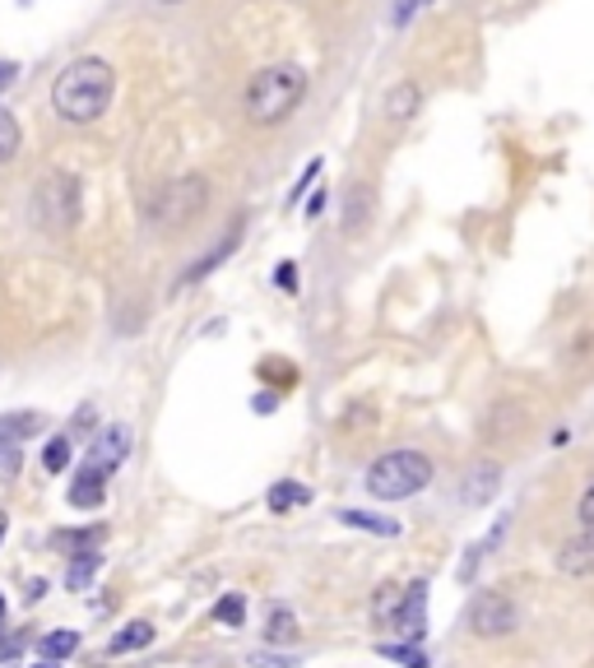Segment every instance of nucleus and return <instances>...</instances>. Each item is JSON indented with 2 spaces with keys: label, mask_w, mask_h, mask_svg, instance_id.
<instances>
[{
  "label": "nucleus",
  "mask_w": 594,
  "mask_h": 668,
  "mask_svg": "<svg viewBox=\"0 0 594 668\" xmlns=\"http://www.w3.org/2000/svg\"><path fill=\"white\" fill-rule=\"evenodd\" d=\"M98 566H103V557H98L93 548H84V553H75L70 572H66V585H70V589H84V585L98 576Z\"/></svg>",
  "instance_id": "f3484780"
},
{
  "label": "nucleus",
  "mask_w": 594,
  "mask_h": 668,
  "mask_svg": "<svg viewBox=\"0 0 594 668\" xmlns=\"http://www.w3.org/2000/svg\"><path fill=\"white\" fill-rule=\"evenodd\" d=\"M419 107H423V89L404 80V84H395V89L386 93V107H381V112H386V122H390V126H404Z\"/></svg>",
  "instance_id": "ddd939ff"
},
{
  "label": "nucleus",
  "mask_w": 594,
  "mask_h": 668,
  "mask_svg": "<svg viewBox=\"0 0 594 668\" xmlns=\"http://www.w3.org/2000/svg\"><path fill=\"white\" fill-rule=\"evenodd\" d=\"M37 650H43V659H56V664H61V659H70V655L79 650V632H66V626H61V632L43 636V645H37Z\"/></svg>",
  "instance_id": "aec40b11"
},
{
  "label": "nucleus",
  "mask_w": 594,
  "mask_h": 668,
  "mask_svg": "<svg viewBox=\"0 0 594 668\" xmlns=\"http://www.w3.org/2000/svg\"><path fill=\"white\" fill-rule=\"evenodd\" d=\"M297 502H307V487H297L293 479H284V483L270 487V510H288V506H297Z\"/></svg>",
  "instance_id": "5701e85b"
},
{
  "label": "nucleus",
  "mask_w": 594,
  "mask_h": 668,
  "mask_svg": "<svg viewBox=\"0 0 594 668\" xmlns=\"http://www.w3.org/2000/svg\"><path fill=\"white\" fill-rule=\"evenodd\" d=\"M558 572H562V576H576V580H590V576H594V534L567 539V543L558 548Z\"/></svg>",
  "instance_id": "6e6552de"
},
{
  "label": "nucleus",
  "mask_w": 594,
  "mask_h": 668,
  "mask_svg": "<svg viewBox=\"0 0 594 668\" xmlns=\"http://www.w3.org/2000/svg\"><path fill=\"white\" fill-rule=\"evenodd\" d=\"M307 97V70L302 66H265L247 84V116L255 126H279L302 107Z\"/></svg>",
  "instance_id": "f03ea898"
},
{
  "label": "nucleus",
  "mask_w": 594,
  "mask_h": 668,
  "mask_svg": "<svg viewBox=\"0 0 594 668\" xmlns=\"http://www.w3.org/2000/svg\"><path fill=\"white\" fill-rule=\"evenodd\" d=\"M400 618H404V589L395 580H386L372 595V622L381 626V632H400Z\"/></svg>",
  "instance_id": "1a4fd4ad"
},
{
  "label": "nucleus",
  "mask_w": 594,
  "mask_h": 668,
  "mask_svg": "<svg viewBox=\"0 0 594 668\" xmlns=\"http://www.w3.org/2000/svg\"><path fill=\"white\" fill-rule=\"evenodd\" d=\"M209 200V186H205V176H182V182H172L158 191V200H153V219L163 223V228H182L191 223L195 214L205 209Z\"/></svg>",
  "instance_id": "423d86ee"
},
{
  "label": "nucleus",
  "mask_w": 594,
  "mask_h": 668,
  "mask_svg": "<svg viewBox=\"0 0 594 668\" xmlns=\"http://www.w3.org/2000/svg\"><path fill=\"white\" fill-rule=\"evenodd\" d=\"M576 516H581V525H585V534H594V483L585 487V497H581V506H576Z\"/></svg>",
  "instance_id": "cd10ccee"
},
{
  "label": "nucleus",
  "mask_w": 594,
  "mask_h": 668,
  "mask_svg": "<svg viewBox=\"0 0 594 668\" xmlns=\"http://www.w3.org/2000/svg\"><path fill=\"white\" fill-rule=\"evenodd\" d=\"M498 487H502V464H492V460H479L465 474V487H460V497L469 502V506H483V502H492L498 497Z\"/></svg>",
  "instance_id": "0eeeda50"
},
{
  "label": "nucleus",
  "mask_w": 594,
  "mask_h": 668,
  "mask_svg": "<svg viewBox=\"0 0 594 668\" xmlns=\"http://www.w3.org/2000/svg\"><path fill=\"white\" fill-rule=\"evenodd\" d=\"M0 618H5V595H0Z\"/></svg>",
  "instance_id": "e433bc0d"
},
{
  "label": "nucleus",
  "mask_w": 594,
  "mask_h": 668,
  "mask_svg": "<svg viewBox=\"0 0 594 668\" xmlns=\"http://www.w3.org/2000/svg\"><path fill=\"white\" fill-rule=\"evenodd\" d=\"M70 460H75V446H70V437H52V441H47V450H43V469H47V474H66Z\"/></svg>",
  "instance_id": "412c9836"
},
{
  "label": "nucleus",
  "mask_w": 594,
  "mask_h": 668,
  "mask_svg": "<svg viewBox=\"0 0 594 668\" xmlns=\"http://www.w3.org/2000/svg\"><path fill=\"white\" fill-rule=\"evenodd\" d=\"M126 456H130V427H126V423H112V427L103 431V437L93 441V464H98V469H107V474H112V469L122 464Z\"/></svg>",
  "instance_id": "9d476101"
},
{
  "label": "nucleus",
  "mask_w": 594,
  "mask_h": 668,
  "mask_svg": "<svg viewBox=\"0 0 594 668\" xmlns=\"http://www.w3.org/2000/svg\"><path fill=\"white\" fill-rule=\"evenodd\" d=\"M274 284H279V288H297V269L293 265H279V269H274Z\"/></svg>",
  "instance_id": "c756f323"
},
{
  "label": "nucleus",
  "mask_w": 594,
  "mask_h": 668,
  "mask_svg": "<svg viewBox=\"0 0 594 668\" xmlns=\"http://www.w3.org/2000/svg\"><path fill=\"white\" fill-rule=\"evenodd\" d=\"M265 641L270 645H293L297 641V618L288 613V608H270V622H265Z\"/></svg>",
  "instance_id": "dca6fc26"
},
{
  "label": "nucleus",
  "mask_w": 594,
  "mask_h": 668,
  "mask_svg": "<svg viewBox=\"0 0 594 668\" xmlns=\"http://www.w3.org/2000/svg\"><path fill=\"white\" fill-rule=\"evenodd\" d=\"M274 404H279V395H255V414H274Z\"/></svg>",
  "instance_id": "2f4dec72"
},
{
  "label": "nucleus",
  "mask_w": 594,
  "mask_h": 668,
  "mask_svg": "<svg viewBox=\"0 0 594 668\" xmlns=\"http://www.w3.org/2000/svg\"><path fill=\"white\" fill-rule=\"evenodd\" d=\"M214 618L228 622V626H242V618H247V603H242V595H224V599H219V608H214Z\"/></svg>",
  "instance_id": "b1692460"
},
{
  "label": "nucleus",
  "mask_w": 594,
  "mask_h": 668,
  "mask_svg": "<svg viewBox=\"0 0 594 668\" xmlns=\"http://www.w3.org/2000/svg\"><path fill=\"white\" fill-rule=\"evenodd\" d=\"M33 668H61V664H56V659H43V664H33Z\"/></svg>",
  "instance_id": "f704fd0d"
},
{
  "label": "nucleus",
  "mask_w": 594,
  "mask_h": 668,
  "mask_svg": "<svg viewBox=\"0 0 594 668\" xmlns=\"http://www.w3.org/2000/svg\"><path fill=\"white\" fill-rule=\"evenodd\" d=\"M19 145H24V130H19L14 116L0 107V163H10L14 153H19Z\"/></svg>",
  "instance_id": "4be33fe9"
},
{
  "label": "nucleus",
  "mask_w": 594,
  "mask_h": 668,
  "mask_svg": "<svg viewBox=\"0 0 594 668\" xmlns=\"http://www.w3.org/2000/svg\"><path fill=\"white\" fill-rule=\"evenodd\" d=\"M149 641H153V622H130V626H122V632L112 636L107 655H130V650H145Z\"/></svg>",
  "instance_id": "4468645a"
},
{
  "label": "nucleus",
  "mask_w": 594,
  "mask_h": 668,
  "mask_svg": "<svg viewBox=\"0 0 594 668\" xmlns=\"http://www.w3.org/2000/svg\"><path fill=\"white\" fill-rule=\"evenodd\" d=\"M465 626L479 641H502V636L516 632V603H511L506 595H498V589H483V595L469 599Z\"/></svg>",
  "instance_id": "39448f33"
},
{
  "label": "nucleus",
  "mask_w": 594,
  "mask_h": 668,
  "mask_svg": "<svg viewBox=\"0 0 594 668\" xmlns=\"http://www.w3.org/2000/svg\"><path fill=\"white\" fill-rule=\"evenodd\" d=\"M33 214L47 232H70L79 223V182L66 172L43 176V182H37V195H33Z\"/></svg>",
  "instance_id": "20e7f679"
},
{
  "label": "nucleus",
  "mask_w": 594,
  "mask_h": 668,
  "mask_svg": "<svg viewBox=\"0 0 594 668\" xmlns=\"http://www.w3.org/2000/svg\"><path fill=\"white\" fill-rule=\"evenodd\" d=\"M47 427L43 414H0V450H14L24 446L28 437H37V431Z\"/></svg>",
  "instance_id": "f8f14e48"
},
{
  "label": "nucleus",
  "mask_w": 594,
  "mask_h": 668,
  "mask_svg": "<svg viewBox=\"0 0 594 668\" xmlns=\"http://www.w3.org/2000/svg\"><path fill=\"white\" fill-rule=\"evenodd\" d=\"M19 469H24V450H0V479H14Z\"/></svg>",
  "instance_id": "bb28decb"
},
{
  "label": "nucleus",
  "mask_w": 594,
  "mask_h": 668,
  "mask_svg": "<svg viewBox=\"0 0 594 668\" xmlns=\"http://www.w3.org/2000/svg\"><path fill=\"white\" fill-rule=\"evenodd\" d=\"M116 93V70L103 61V56H79L70 61L52 84V107L61 122L70 126H93L98 116L112 107Z\"/></svg>",
  "instance_id": "f257e3e1"
},
{
  "label": "nucleus",
  "mask_w": 594,
  "mask_h": 668,
  "mask_svg": "<svg viewBox=\"0 0 594 668\" xmlns=\"http://www.w3.org/2000/svg\"><path fill=\"white\" fill-rule=\"evenodd\" d=\"M325 209V191L321 195H311V205H307V219H316V214H321Z\"/></svg>",
  "instance_id": "473e14b6"
},
{
  "label": "nucleus",
  "mask_w": 594,
  "mask_h": 668,
  "mask_svg": "<svg viewBox=\"0 0 594 668\" xmlns=\"http://www.w3.org/2000/svg\"><path fill=\"white\" fill-rule=\"evenodd\" d=\"M103 483H107V469H98L93 460L79 469V479L70 487V506L75 510H93V506H103Z\"/></svg>",
  "instance_id": "9b49d317"
},
{
  "label": "nucleus",
  "mask_w": 594,
  "mask_h": 668,
  "mask_svg": "<svg viewBox=\"0 0 594 668\" xmlns=\"http://www.w3.org/2000/svg\"><path fill=\"white\" fill-rule=\"evenodd\" d=\"M340 520L353 525V529H372V534H386V539L400 534V525H395V520H386V516H367V510H340Z\"/></svg>",
  "instance_id": "6ab92c4d"
},
{
  "label": "nucleus",
  "mask_w": 594,
  "mask_h": 668,
  "mask_svg": "<svg viewBox=\"0 0 594 668\" xmlns=\"http://www.w3.org/2000/svg\"><path fill=\"white\" fill-rule=\"evenodd\" d=\"M19 650H24V636H19V632H5V626H0V664L19 659Z\"/></svg>",
  "instance_id": "a878e982"
},
{
  "label": "nucleus",
  "mask_w": 594,
  "mask_h": 668,
  "mask_svg": "<svg viewBox=\"0 0 594 668\" xmlns=\"http://www.w3.org/2000/svg\"><path fill=\"white\" fill-rule=\"evenodd\" d=\"M251 664L255 668H293V659H284V655H251Z\"/></svg>",
  "instance_id": "c85d7f7f"
},
{
  "label": "nucleus",
  "mask_w": 594,
  "mask_h": 668,
  "mask_svg": "<svg viewBox=\"0 0 594 668\" xmlns=\"http://www.w3.org/2000/svg\"><path fill=\"white\" fill-rule=\"evenodd\" d=\"M158 5H182V0H158Z\"/></svg>",
  "instance_id": "c9c22d12"
},
{
  "label": "nucleus",
  "mask_w": 594,
  "mask_h": 668,
  "mask_svg": "<svg viewBox=\"0 0 594 668\" xmlns=\"http://www.w3.org/2000/svg\"><path fill=\"white\" fill-rule=\"evenodd\" d=\"M432 474L437 469H432L423 450H390V456H381L367 469V493L376 502H404V497H419L432 483Z\"/></svg>",
  "instance_id": "7ed1b4c3"
},
{
  "label": "nucleus",
  "mask_w": 594,
  "mask_h": 668,
  "mask_svg": "<svg viewBox=\"0 0 594 668\" xmlns=\"http://www.w3.org/2000/svg\"><path fill=\"white\" fill-rule=\"evenodd\" d=\"M14 80H19V66L14 61H0V93H5Z\"/></svg>",
  "instance_id": "7c9ffc66"
},
{
  "label": "nucleus",
  "mask_w": 594,
  "mask_h": 668,
  "mask_svg": "<svg viewBox=\"0 0 594 668\" xmlns=\"http://www.w3.org/2000/svg\"><path fill=\"white\" fill-rule=\"evenodd\" d=\"M237 238H242V223H232V232H228V242H219V246H214V251L205 255V261H201V265H191V269H186V284H195V279H205V274H209V269H219V265L228 261V255H232V246H237Z\"/></svg>",
  "instance_id": "2eb2a0df"
},
{
  "label": "nucleus",
  "mask_w": 594,
  "mask_h": 668,
  "mask_svg": "<svg viewBox=\"0 0 594 668\" xmlns=\"http://www.w3.org/2000/svg\"><path fill=\"white\" fill-rule=\"evenodd\" d=\"M367 214H372V195H367V186L358 182L349 191V205H344V228L349 232H358L363 223H367Z\"/></svg>",
  "instance_id": "a211bd4d"
},
{
  "label": "nucleus",
  "mask_w": 594,
  "mask_h": 668,
  "mask_svg": "<svg viewBox=\"0 0 594 668\" xmlns=\"http://www.w3.org/2000/svg\"><path fill=\"white\" fill-rule=\"evenodd\" d=\"M5 529H10V516H5V510H0V539H5Z\"/></svg>",
  "instance_id": "72a5a7b5"
},
{
  "label": "nucleus",
  "mask_w": 594,
  "mask_h": 668,
  "mask_svg": "<svg viewBox=\"0 0 594 668\" xmlns=\"http://www.w3.org/2000/svg\"><path fill=\"white\" fill-rule=\"evenodd\" d=\"M381 655L395 659V664H409V668H427V659H423L419 645H381Z\"/></svg>",
  "instance_id": "393cba45"
}]
</instances>
